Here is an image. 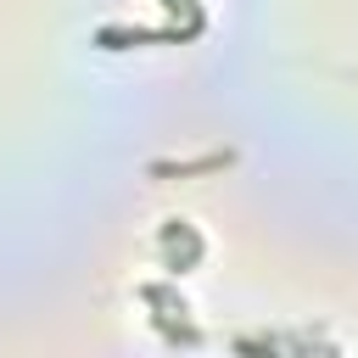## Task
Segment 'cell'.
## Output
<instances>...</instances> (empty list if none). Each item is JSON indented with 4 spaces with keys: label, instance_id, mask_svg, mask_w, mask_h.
<instances>
[{
    "label": "cell",
    "instance_id": "3",
    "mask_svg": "<svg viewBox=\"0 0 358 358\" xmlns=\"http://www.w3.org/2000/svg\"><path fill=\"white\" fill-rule=\"evenodd\" d=\"M229 162H235L229 151H207V157H190V162H151V173H157V179H173V173L190 179V173H218V168H229Z\"/></svg>",
    "mask_w": 358,
    "mask_h": 358
},
{
    "label": "cell",
    "instance_id": "2",
    "mask_svg": "<svg viewBox=\"0 0 358 358\" xmlns=\"http://www.w3.org/2000/svg\"><path fill=\"white\" fill-rule=\"evenodd\" d=\"M162 246H168V268L173 274H190L201 263V235L185 224V218H168L162 224Z\"/></svg>",
    "mask_w": 358,
    "mask_h": 358
},
{
    "label": "cell",
    "instance_id": "4",
    "mask_svg": "<svg viewBox=\"0 0 358 358\" xmlns=\"http://www.w3.org/2000/svg\"><path fill=\"white\" fill-rule=\"evenodd\" d=\"M140 302H157V308H168V313H190L185 296H173L168 285H140Z\"/></svg>",
    "mask_w": 358,
    "mask_h": 358
},
{
    "label": "cell",
    "instance_id": "5",
    "mask_svg": "<svg viewBox=\"0 0 358 358\" xmlns=\"http://www.w3.org/2000/svg\"><path fill=\"white\" fill-rule=\"evenodd\" d=\"M168 17H179L185 11V22H196V28H207V17H201V0H157Z\"/></svg>",
    "mask_w": 358,
    "mask_h": 358
},
{
    "label": "cell",
    "instance_id": "1",
    "mask_svg": "<svg viewBox=\"0 0 358 358\" xmlns=\"http://www.w3.org/2000/svg\"><path fill=\"white\" fill-rule=\"evenodd\" d=\"M201 28L196 22H168V28H117V22H106L101 34H95V45L101 50H129V45H185V39H196Z\"/></svg>",
    "mask_w": 358,
    "mask_h": 358
}]
</instances>
